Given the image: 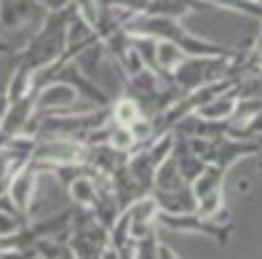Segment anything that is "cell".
<instances>
[{"mask_svg": "<svg viewBox=\"0 0 262 259\" xmlns=\"http://www.w3.org/2000/svg\"><path fill=\"white\" fill-rule=\"evenodd\" d=\"M257 64H259V69H262V43H259V56H257Z\"/></svg>", "mask_w": 262, "mask_h": 259, "instance_id": "5", "label": "cell"}, {"mask_svg": "<svg viewBox=\"0 0 262 259\" xmlns=\"http://www.w3.org/2000/svg\"><path fill=\"white\" fill-rule=\"evenodd\" d=\"M113 121L118 126H134L139 117H145V110H142L139 99H131V97H121L113 104Z\"/></svg>", "mask_w": 262, "mask_h": 259, "instance_id": "4", "label": "cell"}, {"mask_svg": "<svg viewBox=\"0 0 262 259\" xmlns=\"http://www.w3.org/2000/svg\"><path fill=\"white\" fill-rule=\"evenodd\" d=\"M187 59V51L182 49L180 43H174L169 38H158V45H156V67L161 75H169L174 73L177 67H182V62Z\"/></svg>", "mask_w": 262, "mask_h": 259, "instance_id": "2", "label": "cell"}, {"mask_svg": "<svg viewBox=\"0 0 262 259\" xmlns=\"http://www.w3.org/2000/svg\"><path fill=\"white\" fill-rule=\"evenodd\" d=\"M235 107H238V91H228V93H217L214 99H209L206 104H201L195 110L198 117L204 121H220L225 123V117H233L235 115Z\"/></svg>", "mask_w": 262, "mask_h": 259, "instance_id": "1", "label": "cell"}, {"mask_svg": "<svg viewBox=\"0 0 262 259\" xmlns=\"http://www.w3.org/2000/svg\"><path fill=\"white\" fill-rule=\"evenodd\" d=\"M70 190V198L80 206V208H94V203L99 201V187H97V179L91 174H78L73 182L67 184Z\"/></svg>", "mask_w": 262, "mask_h": 259, "instance_id": "3", "label": "cell"}]
</instances>
